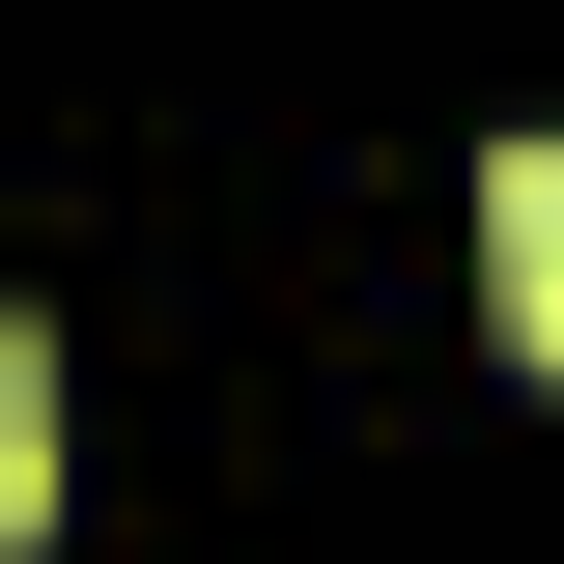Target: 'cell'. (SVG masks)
I'll use <instances>...</instances> for the list:
<instances>
[{"mask_svg": "<svg viewBox=\"0 0 564 564\" xmlns=\"http://www.w3.org/2000/svg\"><path fill=\"white\" fill-rule=\"evenodd\" d=\"M57 536V339H29V311H0V564Z\"/></svg>", "mask_w": 564, "mask_h": 564, "instance_id": "7a4b0ae2", "label": "cell"}, {"mask_svg": "<svg viewBox=\"0 0 564 564\" xmlns=\"http://www.w3.org/2000/svg\"><path fill=\"white\" fill-rule=\"evenodd\" d=\"M480 311H508V367H564V113L480 170Z\"/></svg>", "mask_w": 564, "mask_h": 564, "instance_id": "6da1fadb", "label": "cell"}]
</instances>
